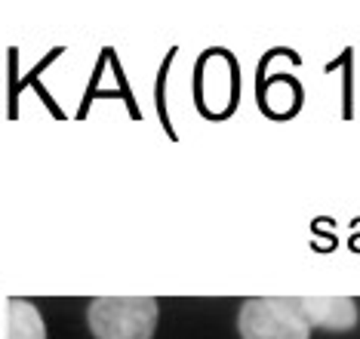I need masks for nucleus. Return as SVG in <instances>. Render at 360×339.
Returning a JSON list of instances; mask_svg holds the SVG:
<instances>
[{
	"label": "nucleus",
	"instance_id": "obj_3",
	"mask_svg": "<svg viewBox=\"0 0 360 339\" xmlns=\"http://www.w3.org/2000/svg\"><path fill=\"white\" fill-rule=\"evenodd\" d=\"M299 309L308 327H321L330 333H345L357 324V302L351 296H302Z\"/></svg>",
	"mask_w": 360,
	"mask_h": 339
},
{
	"label": "nucleus",
	"instance_id": "obj_4",
	"mask_svg": "<svg viewBox=\"0 0 360 339\" xmlns=\"http://www.w3.org/2000/svg\"><path fill=\"white\" fill-rule=\"evenodd\" d=\"M6 339H46L37 305H31L28 300L6 302Z\"/></svg>",
	"mask_w": 360,
	"mask_h": 339
},
{
	"label": "nucleus",
	"instance_id": "obj_2",
	"mask_svg": "<svg viewBox=\"0 0 360 339\" xmlns=\"http://www.w3.org/2000/svg\"><path fill=\"white\" fill-rule=\"evenodd\" d=\"M237 330L243 339H311V327L292 296H256L240 305Z\"/></svg>",
	"mask_w": 360,
	"mask_h": 339
},
{
	"label": "nucleus",
	"instance_id": "obj_1",
	"mask_svg": "<svg viewBox=\"0 0 360 339\" xmlns=\"http://www.w3.org/2000/svg\"><path fill=\"white\" fill-rule=\"evenodd\" d=\"M158 315L154 296H99L86 312L96 339H151Z\"/></svg>",
	"mask_w": 360,
	"mask_h": 339
}]
</instances>
